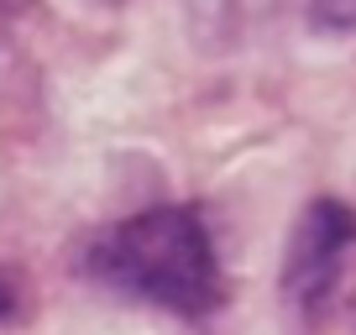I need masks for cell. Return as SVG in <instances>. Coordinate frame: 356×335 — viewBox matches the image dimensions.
<instances>
[{"mask_svg":"<svg viewBox=\"0 0 356 335\" xmlns=\"http://www.w3.org/2000/svg\"><path fill=\"white\" fill-rule=\"evenodd\" d=\"M84 272L184 320H204L225 299L210 225L194 204H152L115 220L100 241H89Z\"/></svg>","mask_w":356,"mask_h":335,"instance_id":"1","label":"cell"},{"mask_svg":"<svg viewBox=\"0 0 356 335\" xmlns=\"http://www.w3.org/2000/svg\"><path fill=\"white\" fill-rule=\"evenodd\" d=\"M356 246V210L346 199H309L289 236V252H283V272L278 288L289 304L299 309H320L335 293L346 268V252Z\"/></svg>","mask_w":356,"mask_h":335,"instance_id":"2","label":"cell"},{"mask_svg":"<svg viewBox=\"0 0 356 335\" xmlns=\"http://www.w3.org/2000/svg\"><path fill=\"white\" fill-rule=\"evenodd\" d=\"M309 22L320 32H356V0H314Z\"/></svg>","mask_w":356,"mask_h":335,"instance_id":"3","label":"cell"},{"mask_svg":"<svg viewBox=\"0 0 356 335\" xmlns=\"http://www.w3.org/2000/svg\"><path fill=\"white\" fill-rule=\"evenodd\" d=\"M16 314V288H11V278L0 272V320H11Z\"/></svg>","mask_w":356,"mask_h":335,"instance_id":"4","label":"cell"},{"mask_svg":"<svg viewBox=\"0 0 356 335\" xmlns=\"http://www.w3.org/2000/svg\"><path fill=\"white\" fill-rule=\"evenodd\" d=\"M100 6H126V0H100Z\"/></svg>","mask_w":356,"mask_h":335,"instance_id":"5","label":"cell"}]
</instances>
